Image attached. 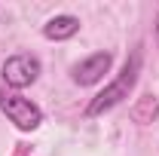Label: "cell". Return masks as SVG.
<instances>
[{
    "instance_id": "1",
    "label": "cell",
    "mask_w": 159,
    "mask_h": 156,
    "mask_svg": "<svg viewBox=\"0 0 159 156\" xmlns=\"http://www.w3.org/2000/svg\"><path fill=\"white\" fill-rule=\"evenodd\" d=\"M138 71H141V49L132 52V58L122 64V71H119V77L110 83V86H104L98 95L89 101V107H86V117H98L104 110H110V107H116L122 98H129V92L135 89V83H138Z\"/></svg>"
},
{
    "instance_id": "3",
    "label": "cell",
    "mask_w": 159,
    "mask_h": 156,
    "mask_svg": "<svg viewBox=\"0 0 159 156\" xmlns=\"http://www.w3.org/2000/svg\"><path fill=\"white\" fill-rule=\"evenodd\" d=\"M40 58L37 55H9V58L3 61V83L9 86V89H25V86H31V83H37L40 77Z\"/></svg>"
},
{
    "instance_id": "7",
    "label": "cell",
    "mask_w": 159,
    "mask_h": 156,
    "mask_svg": "<svg viewBox=\"0 0 159 156\" xmlns=\"http://www.w3.org/2000/svg\"><path fill=\"white\" fill-rule=\"evenodd\" d=\"M156 43H159V12H156Z\"/></svg>"
},
{
    "instance_id": "6",
    "label": "cell",
    "mask_w": 159,
    "mask_h": 156,
    "mask_svg": "<svg viewBox=\"0 0 159 156\" xmlns=\"http://www.w3.org/2000/svg\"><path fill=\"white\" fill-rule=\"evenodd\" d=\"M156 113H159V104H156V98H153V95H144L138 104L132 107V117L138 119V122H153Z\"/></svg>"
},
{
    "instance_id": "2",
    "label": "cell",
    "mask_w": 159,
    "mask_h": 156,
    "mask_svg": "<svg viewBox=\"0 0 159 156\" xmlns=\"http://www.w3.org/2000/svg\"><path fill=\"white\" fill-rule=\"evenodd\" d=\"M0 110L9 117V122H16L21 132H34L40 122H43V110L31 98H21V95H9L0 89Z\"/></svg>"
},
{
    "instance_id": "4",
    "label": "cell",
    "mask_w": 159,
    "mask_h": 156,
    "mask_svg": "<svg viewBox=\"0 0 159 156\" xmlns=\"http://www.w3.org/2000/svg\"><path fill=\"white\" fill-rule=\"evenodd\" d=\"M110 64H113V55L110 52H95V55H89V58L77 61L74 67H70V77L77 86H95L107 71H110Z\"/></svg>"
},
{
    "instance_id": "5",
    "label": "cell",
    "mask_w": 159,
    "mask_h": 156,
    "mask_svg": "<svg viewBox=\"0 0 159 156\" xmlns=\"http://www.w3.org/2000/svg\"><path fill=\"white\" fill-rule=\"evenodd\" d=\"M80 31V19L77 16H55L43 25V37L46 40H70Z\"/></svg>"
}]
</instances>
